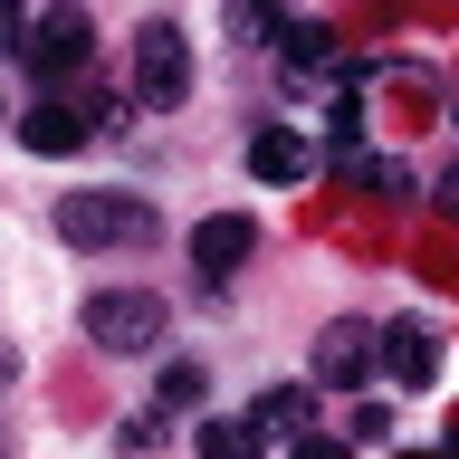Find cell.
Returning <instances> with one entry per match:
<instances>
[{"instance_id":"1","label":"cell","mask_w":459,"mask_h":459,"mask_svg":"<svg viewBox=\"0 0 459 459\" xmlns=\"http://www.w3.org/2000/svg\"><path fill=\"white\" fill-rule=\"evenodd\" d=\"M77 325H86L96 354H153L163 325H172V307L153 297V287H96V297L77 307Z\"/></svg>"},{"instance_id":"2","label":"cell","mask_w":459,"mask_h":459,"mask_svg":"<svg viewBox=\"0 0 459 459\" xmlns=\"http://www.w3.org/2000/svg\"><path fill=\"white\" fill-rule=\"evenodd\" d=\"M57 239L67 249H134V239H153V201H134V192H67L57 201Z\"/></svg>"},{"instance_id":"3","label":"cell","mask_w":459,"mask_h":459,"mask_svg":"<svg viewBox=\"0 0 459 459\" xmlns=\"http://www.w3.org/2000/svg\"><path fill=\"white\" fill-rule=\"evenodd\" d=\"M20 57H29V77L48 86V96H67V86L96 67V20H86V10H48V20H29Z\"/></svg>"},{"instance_id":"4","label":"cell","mask_w":459,"mask_h":459,"mask_svg":"<svg viewBox=\"0 0 459 459\" xmlns=\"http://www.w3.org/2000/svg\"><path fill=\"white\" fill-rule=\"evenodd\" d=\"M192 96V39L172 20H143L134 29V106H153V115H172Z\"/></svg>"},{"instance_id":"5","label":"cell","mask_w":459,"mask_h":459,"mask_svg":"<svg viewBox=\"0 0 459 459\" xmlns=\"http://www.w3.org/2000/svg\"><path fill=\"white\" fill-rule=\"evenodd\" d=\"M373 383H393V393H430V383H440V316L430 307L383 316V373H373Z\"/></svg>"},{"instance_id":"6","label":"cell","mask_w":459,"mask_h":459,"mask_svg":"<svg viewBox=\"0 0 459 459\" xmlns=\"http://www.w3.org/2000/svg\"><path fill=\"white\" fill-rule=\"evenodd\" d=\"M383 373V316H325L316 325V383H373Z\"/></svg>"},{"instance_id":"7","label":"cell","mask_w":459,"mask_h":459,"mask_svg":"<svg viewBox=\"0 0 459 459\" xmlns=\"http://www.w3.org/2000/svg\"><path fill=\"white\" fill-rule=\"evenodd\" d=\"M249 249H258L249 211H211V221L192 230V278L201 287H230V268H249Z\"/></svg>"},{"instance_id":"8","label":"cell","mask_w":459,"mask_h":459,"mask_svg":"<svg viewBox=\"0 0 459 459\" xmlns=\"http://www.w3.org/2000/svg\"><path fill=\"white\" fill-rule=\"evenodd\" d=\"M20 143L39 153V163H57V153H86V115L67 106V96H39V106L20 115Z\"/></svg>"},{"instance_id":"9","label":"cell","mask_w":459,"mask_h":459,"mask_svg":"<svg viewBox=\"0 0 459 459\" xmlns=\"http://www.w3.org/2000/svg\"><path fill=\"white\" fill-rule=\"evenodd\" d=\"M249 172H258V182H307L316 153H307L297 125H258V134H249Z\"/></svg>"},{"instance_id":"10","label":"cell","mask_w":459,"mask_h":459,"mask_svg":"<svg viewBox=\"0 0 459 459\" xmlns=\"http://www.w3.org/2000/svg\"><path fill=\"white\" fill-rule=\"evenodd\" d=\"M249 421L268 430V440H307L316 430V383H268V393L249 402Z\"/></svg>"},{"instance_id":"11","label":"cell","mask_w":459,"mask_h":459,"mask_svg":"<svg viewBox=\"0 0 459 459\" xmlns=\"http://www.w3.org/2000/svg\"><path fill=\"white\" fill-rule=\"evenodd\" d=\"M278 67H287V86L325 77V67H335V29H325V20H287L278 29Z\"/></svg>"},{"instance_id":"12","label":"cell","mask_w":459,"mask_h":459,"mask_svg":"<svg viewBox=\"0 0 459 459\" xmlns=\"http://www.w3.org/2000/svg\"><path fill=\"white\" fill-rule=\"evenodd\" d=\"M201 459H268V430L249 411H221V421H201Z\"/></svg>"},{"instance_id":"13","label":"cell","mask_w":459,"mask_h":459,"mask_svg":"<svg viewBox=\"0 0 459 459\" xmlns=\"http://www.w3.org/2000/svg\"><path fill=\"white\" fill-rule=\"evenodd\" d=\"M211 402V373L192 364V354H172L163 373H153V411H201Z\"/></svg>"},{"instance_id":"14","label":"cell","mask_w":459,"mask_h":459,"mask_svg":"<svg viewBox=\"0 0 459 459\" xmlns=\"http://www.w3.org/2000/svg\"><path fill=\"white\" fill-rule=\"evenodd\" d=\"M344 172H354L364 192H402V163H393V153H373V143H354V153H344Z\"/></svg>"},{"instance_id":"15","label":"cell","mask_w":459,"mask_h":459,"mask_svg":"<svg viewBox=\"0 0 459 459\" xmlns=\"http://www.w3.org/2000/svg\"><path fill=\"white\" fill-rule=\"evenodd\" d=\"M278 10H258V0H249V10H230V48H258V39H278Z\"/></svg>"},{"instance_id":"16","label":"cell","mask_w":459,"mask_h":459,"mask_svg":"<svg viewBox=\"0 0 459 459\" xmlns=\"http://www.w3.org/2000/svg\"><path fill=\"white\" fill-rule=\"evenodd\" d=\"M115 450H163V411H134V421H125V430H115Z\"/></svg>"},{"instance_id":"17","label":"cell","mask_w":459,"mask_h":459,"mask_svg":"<svg viewBox=\"0 0 459 459\" xmlns=\"http://www.w3.org/2000/svg\"><path fill=\"white\" fill-rule=\"evenodd\" d=\"M344 440H393V411H383V402H354V421H344Z\"/></svg>"},{"instance_id":"18","label":"cell","mask_w":459,"mask_h":459,"mask_svg":"<svg viewBox=\"0 0 459 459\" xmlns=\"http://www.w3.org/2000/svg\"><path fill=\"white\" fill-rule=\"evenodd\" d=\"M287 459H354V440H335V430H307V440H287Z\"/></svg>"},{"instance_id":"19","label":"cell","mask_w":459,"mask_h":459,"mask_svg":"<svg viewBox=\"0 0 459 459\" xmlns=\"http://www.w3.org/2000/svg\"><path fill=\"white\" fill-rule=\"evenodd\" d=\"M0 48H29V20L10 10V0H0Z\"/></svg>"},{"instance_id":"20","label":"cell","mask_w":459,"mask_h":459,"mask_svg":"<svg viewBox=\"0 0 459 459\" xmlns=\"http://www.w3.org/2000/svg\"><path fill=\"white\" fill-rule=\"evenodd\" d=\"M440 211H450V221H459V163L440 172Z\"/></svg>"},{"instance_id":"21","label":"cell","mask_w":459,"mask_h":459,"mask_svg":"<svg viewBox=\"0 0 459 459\" xmlns=\"http://www.w3.org/2000/svg\"><path fill=\"white\" fill-rule=\"evenodd\" d=\"M10 373H20V354H10V344H0V383H10Z\"/></svg>"},{"instance_id":"22","label":"cell","mask_w":459,"mask_h":459,"mask_svg":"<svg viewBox=\"0 0 459 459\" xmlns=\"http://www.w3.org/2000/svg\"><path fill=\"white\" fill-rule=\"evenodd\" d=\"M440 450H450V459H459V411H450V440H440Z\"/></svg>"},{"instance_id":"23","label":"cell","mask_w":459,"mask_h":459,"mask_svg":"<svg viewBox=\"0 0 459 459\" xmlns=\"http://www.w3.org/2000/svg\"><path fill=\"white\" fill-rule=\"evenodd\" d=\"M402 459H450V450H402Z\"/></svg>"}]
</instances>
